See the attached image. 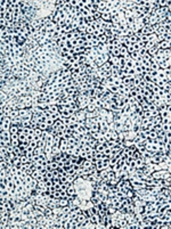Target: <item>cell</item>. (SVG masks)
Instances as JSON below:
<instances>
[{
  "instance_id": "7c38bea8",
  "label": "cell",
  "mask_w": 171,
  "mask_h": 229,
  "mask_svg": "<svg viewBox=\"0 0 171 229\" xmlns=\"http://www.w3.org/2000/svg\"><path fill=\"white\" fill-rule=\"evenodd\" d=\"M9 132H10V133H18V126L13 125V124H11L10 128H9Z\"/></svg>"
},
{
  "instance_id": "52a82bcc",
  "label": "cell",
  "mask_w": 171,
  "mask_h": 229,
  "mask_svg": "<svg viewBox=\"0 0 171 229\" xmlns=\"http://www.w3.org/2000/svg\"><path fill=\"white\" fill-rule=\"evenodd\" d=\"M36 128L40 129L41 131H45V130H48V128H49V126H48L45 122H39L38 124H36Z\"/></svg>"
},
{
  "instance_id": "7a4b0ae2",
  "label": "cell",
  "mask_w": 171,
  "mask_h": 229,
  "mask_svg": "<svg viewBox=\"0 0 171 229\" xmlns=\"http://www.w3.org/2000/svg\"><path fill=\"white\" fill-rule=\"evenodd\" d=\"M157 46L160 49H171V40H162L157 42Z\"/></svg>"
},
{
  "instance_id": "6da1fadb",
  "label": "cell",
  "mask_w": 171,
  "mask_h": 229,
  "mask_svg": "<svg viewBox=\"0 0 171 229\" xmlns=\"http://www.w3.org/2000/svg\"><path fill=\"white\" fill-rule=\"evenodd\" d=\"M75 118H77V121H80V122H84L86 118V114H87V111L86 109H79L78 112H75Z\"/></svg>"
},
{
  "instance_id": "5b68a950",
  "label": "cell",
  "mask_w": 171,
  "mask_h": 229,
  "mask_svg": "<svg viewBox=\"0 0 171 229\" xmlns=\"http://www.w3.org/2000/svg\"><path fill=\"white\" fill-rule=\"evenodd\" d=\"M77 221H78V223H79V225H83L86 221H87V218H86V215L83 214V212H81V213L78 214Z\"/></svg>"
},
{
  "instance_id": "30bf717a",
  "label": "cell",
  "mask_w": 171,
  "mask_h": 229,
  "mask_svg": "<svg viewBox=\"0 0 171 229\" xmlns=\"http://www.w3.org/2000/svg\"><path fill=\"white\" fill-rule=\"evenodd\" d=\"M28 162H30V161H29V159L25 155H21V156H19V163H21V164H26Z\"/></svg>"
},
{
  "instance_id": "8fae6325",
  "label": "cell",
  "mask_w": 171,
  "mask_h": 229,
  "mask_svg": "<svg viewBox=\"0 0 171 229\" xmlns=\"http://www.w3.org/2000/svg\"><path fill=\"white\" fill-rule=\"evenodd\" d=\"M97 39H98L99 43H106V42H107V36H106V35H104V34L99 35Z\"/></svg>"
},
{
  "instance_id": "ba28073f",
  "label": "cell",
  "mask_w": 171,
  "mask_h": 229,
  "mask_svg": "<svg viewBox=\"0 0 171 229\" xmlns=\"http://www.w3.org/2000/svg\"><path fill=\"white\" fill-rule=\"evenodd\" d=\"M68 205V199L67 198H59L58 199V206H66Z\"/></svg>"
},
{
  "instance_id": "3957f363",
  "label": "cell",
  "mask_w": 171,
  "mask_h": 229,
  "mask_svg": "<svg viewBox=\"0 0 171 229\" xmlns=\"http://www.w3.org/2000/svg\"><path fill=\"white\" fill-rule=\"evenodd\" d=\"M59 150L62 153H64V152H66V149H67V147H68V143H67V138H62L60 139V141H59Z\"/></svg>"
},
{
  "instance_id": "9c48e42d",
  "label": "cell",
  "mask_w": 171,
  "mask_h": 229,
  "mask_svg": "<svg viewBox=\"0 0 171 229\" xmlns=\"http://www.w3.org/2000/svg\"><path fill=\"white\" fill-rule=\"evenodd\" d=\"M18 118V109H13V111L10 112V114H9V119L10 120H14V119Z\"/></svg>"
},
{
  "instance_id": "277c9868",
  "label": "cell",
  "mask_w": 171,
  "mask_h": 229,
  "mask_svg": "<svg viewBox=\"0 0 171 229\" xmlns=\"http://www.w3.org/2000/svg\"><path fill=\"white\" fill-rule=\"evenodd\" d=\"M66 194L68 195V196H75V195H77V192H75V187L73 186V184H71L70 186L67 187Z\"/></svg>"
},
{
  "instance_id": "8992f818",
  "label": "cell",
  "mask_w": 171,
  "mask_h": 229,
  "mask_svg": "<svg viewBox=\"0 0 171 229\" xmlns=\"http://www.w3.org/2000/svg\"><path fill=\"white\" fill-rule=\"evenodd\" d=\"M42 154H43V148L35 147L33 149V156H41Z\"/></svg>"
}]
</instances>
